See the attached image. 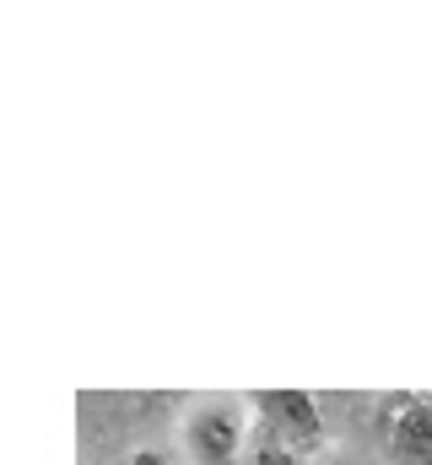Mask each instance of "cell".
<instances>
[{"label": "cell", "mask_w": 432, "mask_h": 465, "mask_svg": "<svg viewBox=\"0 0 432 465\" xmlns=\"http://www.w3.org/2000/svg\"><path fill=\"white\" fill-rule=\"evenodd\" d=\"M124 465H173V460H168L162 450H135V455H130Z\"/></svg>", "instance_id": "cell-5"}, {"label": "cell", "mask_w": 432, "mask_h": 465, "mask_svg": "<svg viewBox=\"0 0 432 465\" xmlns=\"http://www.w3.org/2000/svg\"><path fill=\"white\" fill-rule=\"evenodd\" d=\"M324 465H373V460H324Z\"/></svg>", "instance_id": "cell-6"}, {"label": "cell", "mask_w": 432, "mask_h": 465, "mask_svg": "<svg viewBox=\"0 0 432 465\" xmlns=\"http://www.w3.org/2000/svg\"><path fill=\"white\" fill-rule=\"evenodd\" d=\"M249 417H254V428H265L270 439L292 444L309 460L324 455V444H329V422H324L319 401L309 390H254L249 395Z\"/></svg>", "instance_id": "cell-1"}, {"label": "cell", "mask_w": 432, "mask_h": 465, "mask_svg": "<svg viewBox=\"0 0 432 465\" xmlns=\"http://www.w3.org/2000/svg\"><path fill=\"white\" fill-rule=\"evenodd\" d=\"M378 444L389 465H432V395H395L378 422Z\"/></svg>", "instance_id": "cell-3"}, {"label": "cell", "mask_w": 432, "mask_h": 465, "mask_svg": "<svg viewBox=\"0 0 432 465\" xmlns=\"http://www.w3.org/2000/svg\"><path fill=\"white\" fill-rule=\"evenodd\" d=\"M243 465H314L309 455H298L292 444H281V439H270L265 428H254V417H249V444H243Z\"/></svg>", "instance_id": "cell-4"}, {"label": "cell", "mask_w": 432, "mask_h": 465, "mask_svg": "<svg viewBox=\"0 0 432 465\" xmlns=\"http://www.w3.org/2000/svg\"><path fill=\"white\" fill-rule=\"evenodd\" d=\"M243 444L249 411L232 401H201L179 422V450L190 455V465H243Z\"/></svg>", "instance_id": "cell-2"}]
</instances>
